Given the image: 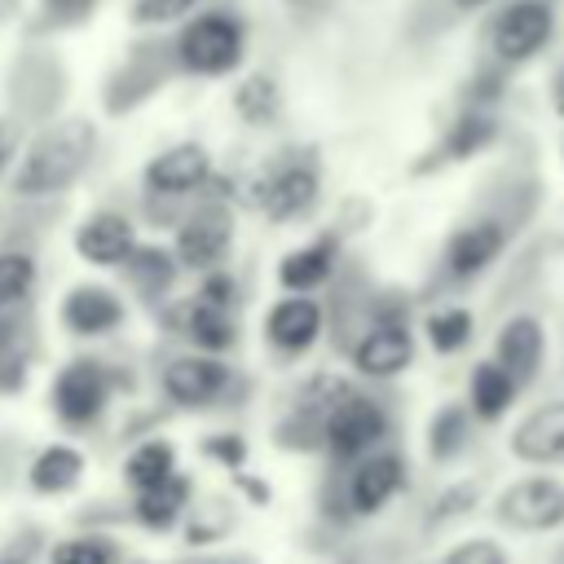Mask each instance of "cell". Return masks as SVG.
<instances>
[{
  "instance_id": "cell-1",
  "label": "cell",
  "mask_w": 564,
  "mask_h": 564,
  "mask_svg": "<svg viewBox=\"0 0 564 564\" xmlns=\"http://www.w3.org/2000/svg\"><path fill=\"white\" fill-rule=\"evenodd\" d=\"M93 145H97V132L88 119H62L53 128H44L22 163H18V176H13V189L26 194V198H40V194H57L66 189L93 159Z\"/></svg>"
},
{
  "instance_id": "cell-2",
  "label": "cell",
  "mask_w": 564,
  "mask_h": 564,
  "mask_svg": "<svg viewBox=\"0 0 564 564\" xmlns=\"http://www.w3.org/2000/svg\"><path fill=\"white\" fill-rule=\"evenodd\" d=\"M242 57V22L229 13L194 18L176 40V62L194 75H225Z\"/></svg>"
},
{
  "instance_id": "cell-3",
  "label": "cell",
  "mask_w": 564,
  "mask_h": 564,
  "mask_svg": "<svg viewBox=\"0 0 564 564\" xmlns=\"http://www.w3.org/2000/svg\"><path fill=\"white\" fill-rule=\"evenodd\" d=\"M388 432V419L383 410L370 401V397H352L344 392L330 410H326V423H322V445H330V454L339 458H361L370 454Z\"/></svg>"
},
{
  "instance_id": "cell-4",
  "label": "cell",
  "mask_w": 564,
  "mask_h": 564,
  "mask_svg": "<svg viewBox=\"0 0 564 564\" xmlns=\"http://www.w3.org/2000/svg\"><path fill=\"white\" fill-rule=\"evenodd\" d=\"M498 520L520 533H542V529L564 524V480L524 476V480L507 485L498 498Z\"/></svg>"
},
{
  "instance_id": "cell-5",
  "label": "cell",
  "mask_w": 564,
  "mask_h": 564,
  "mask_svg": "<svg viewBox=\"0 0 564 564\" xmlns=\"http://www.w3.org/2000/svg\"><path fill=\"white\" fill-rule=\"evenodd\" d=\"M229 238H234V220L220 203H207L198 207L189 220H181L176 229V260L185 269H216L229 251Z\"/></svg>"
},
{
  "instance_id": "cell-6",
  "label": "cell",
  "mask_w": 564,
  "mask_h": 564,
  "mask_svg": "<svg viewBox=\"0 0 564 564\" xmlns=\"http://www.w3.org/2000/svg\"><path fill=\"white\" fill-rule=\"evenodd\" d=\"M106 392H110V383H106V370H101L97 361H70V366H62V375L53 379V410H57L70 427H88V423L101 414Z\"/></svg>"
},
{
  "instance_id": "cell-7",
  "label": "cell",
  "mask_w": 564,
  "mask_h": 564,
  "mask_svg": "<svg viewBox=\"0 0 564 564\" xmlns=\"http://www.w3.org/2000/svg\"><path fill=\"white\" fill-rule=\"evenodd\" d=\"M551 40V4L546 0H516L494 22V53L502 62H529Z\"/></svg>"
},
{
  "instance_id": "cell-8",
  "label": "cell",
  "mask_w": 564,
  "mask_h": 564,
  "mask_svg": "<svg viewBox=\"0 0 564 564\" xmlns=\"http://www.w3.org/2000/svg\"><path fill=\"white\" fill-rule=\"evenodd\" d=\"M225 388H229V366L216 361V357H176L163 370V392L176 405H189V410L220 401Z\"/></svg>"
},
{
  "instance_id": "cell-9",
  "label": "cell",
  "mask_w": 564,
  "mask_h": 564,
  "mask_svg": "<svg viewBox=\"0 0 564 564\" xmlns=\"http://www.w3.org/2000/svg\"><path fill=\"white\" fill-rule=\"evenodd\" d=\"M256 198H260V207H264L273 220H291V216L308 212L313 198H317V172H313V163H300V159H295V163H278V167L260 181Z\"/></svg>"
},
{
  "instance_id": "cell-10",
  "label": "cell",
  "mask_w": 564,
  "mask_h": 564,
  "mask_svg": "<svg viewBox=\"0 0 564 564\" xmlns=\"http://www.w3.org/2000/svg\"><path fill=\"white\" fill-rule=\"evenodd\" d=\"M511 454L533 467L564 463V401L538 405L516 432H511Z\"/></svg>"
},
{
  "instance_id": "cell-11",
  "label": "cell",
  "mask_w": 564,
  "mask_h": 564,
  "mask_svg": "<svg viewBox=\"0 0 564 564\" xmlns=\"http://www.w3.org/2000/svg\"><path fill=\"white\" fill-rule=\"evenodd\" d=\"M410 357H414L410 330L397 326V322L370 326V330L357 339V348H352V366H357L361 375H370V379H392V375H401V370L410 366Z\"/></svg>"
},
{
  "instance_id": "cell-12",
  "label": "cell",
  "mask_w": 564,
  "mask_h": 564,
  "mask_svg": "<svg viewBox=\"0 0 564 564\" xmlns=\"http://www.w3.org/2000/svg\"><path fill=\"white\" fill-rule=\"evenodd\" d=\"M207 176H212V159H207L203 145H172V150H163V154L145 167L150 194H167V198L198 189Z\"/></svg>"
},
{
  "instance_id": "cell-13",
  "label": "cell",
  "mask_w": 564,
  "mask_h": 564,
  "mask_svg": "<svg viewBox=\"0 0 564 564\" xmlns=\"http://www.w3.org/2000/svg\"><path fill=\"white\" fill-rule=\"evenodd\" d=\"M264 330H269V344L282 348V352H304L317 330H322V308L308 300V295H286L269 308L264 317Z\"/></svg>"
},
{
  "instance_id": "cell-14",
  "label": "cell",
  "mask_w": 564,
  "mask_h": 564,
  "mask_svg": "<svg viewBox=\"0 0 564 564\" xmlns=\"http://www.w3.org/2000/svg\"><path fill=\"white\" fill-rule=\"evenodd\" d=\"M401 480H405V463L397 454H370V458H361L357 471H352V480H348L352 511H361V516L379 511L383 502H392V494L401 489Z\"/></svg>"
},
{
  "instance_id": "cell-15",
  "label": "cell",
  "mask_w": 564,
  "mask_h": 564,
  "mask_svg": "<svg viewBox=\"0 0 564 564\" xmlns=\"http://www.w3.org/2000/svg\"><path fill=\"white\" fill-rule=\"evenodd\" d=\"M502 242H507V229H502L498 220H471V225H463V229L449 238V247H445V269H449L454 278H471V273H480V269L502 251Z\"/></svg>"
},
{
  "instance_id": "cell-16",
  "label": "cell",
  "mask_w": 564,
  "mask_h": 564,
  "mask_svg": "<svg viewBox=\"0 0 564 564\" xmlns=\"http://www.w3.org/2000/svg\"><path fill=\"white\" fill-rule=\"evenodd\" d=\"M62 322L70 335H106L123 322V304L106 286H75L62 300Z\"/></svg>"
},
{
  "instance_id": "cell-17",
  "label": "cell",
  "mask_w": 564,
  "mask_h": 564,
  "mask_svg": "<svg viewBox=\"0 0 564 564\" xmlns=\"http://www.w3.org/2000/svg\"><path fill=\"white\" fill-rule=\"evenodd\" d=\"M132 247H137V242H132V225H128L123 216H115V212H97V216L84 220L79 234H75V251H79V260H88V264H123Z\"/></svg>"
},
{
  "instance_id": "cell-18",
  "label": "cell",
  "mask_w": 564,
  "mask_h": 564,
  "mask_svg": "<svg viewBox=\"0 0 564 564\" xmlns=\"http://www.w3.org/2000/svg\"><path fill=\"white\" fill-rule=\"evenodd\" d=\"M172 317H176L172 326L185 330V335H189L198 348H207V352H220V348L234 344V317H229V304L207 300L203 291H198V300H185Z\"/></svg>"
},
{
  "instance_id": "cell-19",
  "label": "cell",
  "mask_w": 564,
  "mask_h": 564,
  "mask_svg": "<svg viewBox=\"0 0 564 564\" xmlns=\"http://www.w3.org/2000/svg\"><path fill=\"white\" fill-rule=\"evenodd\" d=\"M542 326H538V317H511L502 330H498V344H494V361L516 379V383H524L533 370H538V361H542Z\"/></svg>"
},
{
  "instance_id": "cell-20",
  "label": "cell",
  "mask_w": 564,
  "mask_h": 564,
  "mask_svg": "<svg viewBox=\"0 0 564 564\" xmlns=\"http://www.w3.org/2000/svg\"><path fill=\"white\" fill-rule=\"evenodd\" d=\"M330 264H335V242H330V238H317V242H308V247L282 256L278 282H282L291 295H308V291H317V286L330 278Z\"/></svg>"
},
{
  "instance_id": "cell-21",
  "label": "cell",
  "mask_w": 564,
  "mask_h": 564,
  "mask_svg": "<svg viewBox=\"0 0 564 564\" xmlns=\"http://www.w3.org/2000/svg\"><path fill=\"white\" fill-rule=\"evenodd\" d=\"M185 502H189V480L172 471L167 480H159L150 489H137V520L145 529H167L185 511Z\"/></svg>"
},
{
  "instance_id": "cell-22",
  "label": "cell",
  "mask_w": 564,
  "mask_h": 564,
  "mask_svg": "<svg viewBox=\"0 0 564 564\" xmlns=\"http://www.w3.org/2000/svg\"><path fill=\"white\" fill-rule=\"evenodd\" d=\"M79 476H84V458H79V449H70V445H48V449H40L35 463H31V489H40V494H62V489H70Z\"/></svg>"
},
{
  "instance_id": "cell-23",
  "label": "cell",
  "mask_w": 564,
  "mask_h": 564,
  "mask_svg": "<svg viewBox=\"0 0 564 564\" xmlns=\"http://www.w3.org/2000/svg\"><path fill=\"white\" fill-rule=\"evenodd\" d=\"M516 379L498 366V361H480L476 370H471V410L480 414V419H498L511 401H516Z\"/></svg>"
},
{
  "instance_id": "cell-24",
  "label": "cell",
  "mask_w": 564,
  "mask_h": 564,
  "mask_svg": "<svg viewBox=\"0 0 564 564\" xmlns=\"http://www.w3.org/2000/svg\"><path fill=\"white\" fill-rule=\"evenodd\" d=\"M13 308L18 304H0V392H18L26 379V344Z\"/></svg>"
},
{
  "instance_id": "cell-25",
  "label": "cell",
  "mask_w": 564,
  "mask_h": 564,
  "mask_svg": "<svg viewBox=\"0 0 564 564\" xmlns=\"http://www.w3.org/2000/svg\"><path fill=\"white\" fill-rule=\"evenodd\" d=\"M128 480L137 485V489H150V485H159V480H167L172 471H176V449H172V441H145V445H137L132 454H128Z\"/></svg>"
},
{
  "instance_id": "cell-26",
  "label": "cell",
  "mask_w": 564,
  "mask_h": 564,
  "mask_svg": "<svg viewBox=\"0 0 564 564\" xmlns=\"http://www.w3.org/2000/svg\"><path fill=\"white\" fill-rule=\"evenodd\" d=\"M123 264H128V278L137 282L141 295L167 291V282H172V273H176V260H172L163 247H132Z\"/></svg>"
},
{
  "instance_id": "cell-27",
  "label": "cell",
  "mask_w": 564,
  "mask_h": 564,
  "mask_svg": "<svg viewBox=\"0 0 564 564\" xmlns=\"http://www.w3.org/2000/svg\"><path fill=\"white\" fill-rule=\"evenodd\" d=\"M489 141H494V119H489L485 110H467V115L449 128V137H445V159H467V154L485 150Z\"/></svg>"
},
{
  "instance_id": "cell-28",
  "label": "cell",
  "mask_w": 564,
  "mask_h": 564,
  "mask_svg": "<svg viewBox=\"0 0 564 564\" xmlns=\"http://www.w3.org/2000/svg\"><path fill=\"white\" fill-rule=\"evenodd\" d=\"M467 432H471L467 410H463V405H445V410L432 419V432H427V449H432V458H449V454H458V445L467 441Z\"/></svg>"
},
{
  "instance_id": "cell-29",
  "label": "cell",
  "mask_w": 564,
  "mask_h": 564,
  "mask_svg": "<svg viewBox=\"0 0 564 564\" xmlns=\"http://www.w3.org/2000/svg\"><path fill=\"white\" fill-rule=\"evenodd\" d=\"M471 339V313L467 308H445L427 317V344L436 352H458Z\"/></svg>"
},
{
  "instance_id": "cell-30",
  "label": "cell",
  "mask_w": 564,
  "mask_h": 564,
  "mask_svg": "<svg viewBox=\"0 0 564 564\" xmlns=\"http://www.w3.org/2000/svg\"><path fill=\"white\" fill-rule=\"evenodd\" d=\"M238 115L247 119V123H269L273 115H278V88H273V79H264V75H251L242 88H238Z\"/></svg>"
},
{
  "instance_id": "cell-31",
  "label": "cell",
  "mask_w": 564,
  "mask_h": 564,
  "mask_svg": "<svg viewBox=\"0 0 564 564\" xmlns=\"http://www.w3.org/2000/svg\"><path fill=\"white\" fill-rule=\"evenodd\" d=\"M31 282H35V264H31V256H22V251H0V304H18V300H26Z\"/></svg>"
},
{
  "instance_id": "cell-32",
  "label": "cell",
  "mask_w": 564,
  "mask_h": 564,
  "mask_svg": "<svg viewBox=\"0 0 564 564\" xmlns=\"http://www.w3.org/2000/svg\"><path fill=\"white\" fill-rule=\"evenodd\" d=\"M53 564H115L97 538H66L53 546Z\"/></svg>"
},
{
  "instance_id": "cell-33",
  "label": "cell",
  "mask_w": 564,
  "mask_h": 564,
  "mask_svg": "<svg viewBox=\"0 0 564 564\" xmlns=\"http://www.w3.org/2000/svg\"><path fill=\"white\" fill-rule=\"evenodd\" d=\"M441 564H507V551L494 538H467L458 542Z\"/></svg>"
},
{
  "instance_id": "cell-34",
  "label": "cell",
  "mask_w": 564,
  "mask_h": 564,
  "mask_svg": "<svg viewBox=\"0 0 564 564\" xmlns=\"http://www.w3.org/2000/svg\"><path fill=\"white\" fill-rule=\"evenodd\" d=\"M471 507H476V485H471V480H463V485H454V489H445V494L436 498V507L427 511V524L454 520V516H463V511H471Z\"/></svg>"
},
{
  "instance_id": "cell-35",
  "label": "cell",
  "mask_w": 564,
  "mask_h": 564,
  "mask_svg": "<svg viewBox=\"0 0 564 564\" xmlns=\"http://www.w3.org/2000/svg\"><path fill=\"white\" fill-rule=\"evenodd\" d=\"M189 9H194V0H137V4H132L137 22H145V26H154V22H176V18H185Z\"/></svg>"
},
{
  "instance_id": "cell-36",
  "label": "cell",
  "mask_w": 564,
  "mask_h": 564,
  "mask_svg": "<svg viewBox=\"0 0 564 564\" xmlns=\"http://www.w3.org/2000/svg\"><path fill=\"white\" fill-rule=\"evenodd\" d=\"M93 9H97V0H44V18H48V22H57V26L84 22Z\"/></svg>"
},
{
  "instance_id": "cell-37",
  "label": "cell",
  "mask_w": 564,
  "mask_h": 564,
  "mask_svg": "<svg viewBox=\"0 0 564 564\" xmlns=\"http://www.w3.org/2000/svg\"><path fill=\"white\" fill-rule=\"evenodd\" d=\"M207 454L216 463H225V467H238L247 458V445H242V436H212L207 441Z\"/></svg>"
},
{
  "instance_id": "cell-38",
  "label": "cell",
  "mask_w": 564,
  "mask_h": 564,
  "mask_svg": "<svg viewBox=\"0 0 564 564\" xmlns=\"http://www.w3.org/2000/svg\"><path fill=\"white\" fill-rule=\"evenodd\" d=\"M0 564H31V555H26V546H22V551L9 546V551H0Z\"/></svg>"
},
{
  "instance_id": "cell-39",
  "label": "cell",
  "mask_w": 564,
  "mask_h": 564,
  "mask_svg": "<svg viewBox=\"0 0 564 564\" xmlns=\"http://www.w3.org/2000/svg\"><path fill=\"white\" fill-rule=\"evenodd\" d=\"M9 154H13V141H9V128L0 123V172H4V163H9Z\"/></svg>"
},
{
  "instance_id": "cell-40",
  "label": "cell",
  "mask_w": 564,
  "mask_h": 564,
  "mask_svg": "<svg viewBox=\"0 0 564 564\" xmlns=\"http://www.w3.org/2000/svg\"><path fill=\"white\" fill-rule=\"evenodd\" d=\"M555 106L564 110V66H560V75H555Z\"/></svg>"
},
{
  "instance_id": "cell-41",
  "label": "cell",
  "mask_w": 564,
  "mask_h": 564,
  "mask_svg": "<svg viewBox=\"0 0 564 564\" xmlns=\"http://www.w3.org/2000/svg\"><path fill=\"white\" fill-rule=\"evenodd\" d=\"M13 4H18V0H0V22H4L9 13H13Z\"/></svg>"
},
{
  "instance_id": "cell-42",
  "label": "cell",
  "mask_w": 564,
  "mask_h": 564,
  "mask_svg": "<svg viewBox=\"0 0 564 564\" xmlns=\"http://www.w3.org/2000/svg\"><path fill=\"white\" fill-rule=\"evenodd\" d=\"M458 9H480V4H489V0H454Z\"/></svg>"
},
{
  "instance_id": "cell-43",
  "label": "cell",
  "mask_w": 564,
  "mask_h": 564,
  "mask_svg": "<svg viewBox=\"0 0 564 564\" xmlns=\"http://www.w3.org/2000/svg\"><path fill=\"white\" fill-rule=\"evenodd\" d=\"M555 564H564V551H560V555H555Z\"/></svg>"
}]
</instances>
